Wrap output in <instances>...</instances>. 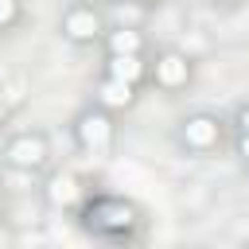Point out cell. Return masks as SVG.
I'll list each match as a JSON object with an SVG mask.
<instances>
[{
    "instance_id": "2",
    "label": "cell",
    "mask_w": 249,
    "mask_h": 249,
    "mask_svg": "<svg viewBox=\"0 0 249 249\" xmlns=\"http://www.w3.org/2000/svg\"><path fill=\"white\" fill-rule=\"evenodd\" d=\"M16 163H23V167H35L39 160H43V144L39 140H31V136H23V140H16L12 144V152H8Z\"/></svg>"
},
{
    "instance_id": "3",
    "label": "cell",
    "mask_w": 249,
    "mask_h": 249,
    "mask_svg": "<svg viewBox=\"0 0 249 249\" xmlns=\"http://www.w3.org/2000/svg\"><path fill=\"white\" fill-rule=\"evenodd\" d=\"M187 78V62L179 58V54H167L163 62H160V82H167V86H179Z\"/></svg>"
},
{
    "instance_id": "9",
    "label": "cell",
    "mask_w": 249,
    "mask_h": 249,
    "mask_svg": "<svg viewBox=\"0 0 249 249\" xmlns=\"http://www.w3.org/2000/svg\"><path fill=\"white\" fill-rule=\"evenodd\" d=\"M70 198H74V183L58 175V179L51 183V202H70Z\"/></svg>"
},
{
    "instance_id": "12",
    "label": "cell",
    "mask_w": 249,
    "mask_h": 249,
    "mask_svg": "<svg viewBox=\"0 0 249 249\" xmlns=\"http://www.w3.org/2000/svg\"><path fill=\"white\" fill-rule=\"evenodd\" d=\"M241 124H245V132H249V109H245V117H241Z\"/></svg>"
},
{
    "instance_id": "5",
    "label": "cell",
    "mask_w": 249,
    "mask_h": 249,
    "mask_svg": "<svg viewBox=\"0 0 249 249\" xmlns=\"http://www.w3.org/2000/svg\"><path fill=\"white\" fill-rule=\"evenodd\" d=\"M214 132H218V128H214V121H206V117H198V121L187 124V140L198 144V148H206V144L214 140Z\"/></svg>"
},
{
    "instance_id": "10",
    "label": "cell",
    "mask_w": 249,
    "mask_h": 249,
    "mask_svg": "<svg viewBox=\"0 0 249 249\" xmlns=\"http://www.w3.org/2000/svg\"><path fill=\"white\" fill-rule=\"evenodd\" d=\"M12 12H16V8H12V0H0V23H8V19H12Z\"/></svg>"
},
{
    "instance_id": "1",
    "label": "cell",
    "mask_w": 249,
    "mask_h": 249,
    "mask_svg": "<svg viewBox=\"0 0 249 249\" xmlns=\"http://www.w3.org/2000/svg\"><path fill=\"white\" fill-rule=\"evenodd\" d=\"M82 144L86 148H105L109 144V121L105 117H86L82 121Z\"/></svg>"
},
{
    "instance_id": "13",
    "label": "cell",
    "mask_w": 249,
    "mask_h": 249,
    "mask_svg": "<svg viewBox=\"0 0 249 249\" xmlns=\"http://www.w3.org/2000/svg\"><path fill=\"white\" fill-rule=\"evenodd\" d=\"M0 121H4V105H0Z\"/></svg>"
},
{
    "instance_id": "6",
    "label": "cell",
    "mask_w": 249,
    "mask_h": 249,
    "mask_svg": "<svg viewBox=\"0 0 249 249\" xmlns=\"http://www.w3.org/2000/svg\"><path fill=\"white\" fill-rule=\"evenodd\" d=\"M113 78H121V82H136V78H140V62H136L132 54H117V58H113Z\"/></svg>"
},
{
    "instance_id": "11",
    "label": "cell",
    "mask_w": 249,
    "mask_h": 249,
    "mask_svg": "<svg viewBox=\"0 0 249 249\" xmlns=\"http://www.w3.org/2000/svg\"><path fill=\"white\" fill-rule=\"evenodd\" d=\"M241 152H245V156H249V132H245V140H241Z\"/></svg>"
},
{
    "instance_id": "4",
    "label": "cell",
    "mask_w": 249,
    "mask_h": 249,
    "mask_svg": "<svg viewBox=\"0 0 249 249\" xmlns=\"http://www.w3.org/2000/svg\"><path fill=\"white\" fill-rule=\"evenodd\" d=\"M66 31H70L74 39H89V35L97 31V19H93L89 12H74V16L66 19Z\"/></svg>"
},
{
    "instance_id": "7",
    "label": "cell",
    "mask_w": 249,
    "mask_h": 249,
    "mask_svg": "<svg viewBox=\"0 0 249 249\" xmlns=\"http://www.w3.org/2000/svg\"><path fill=\"white\" fill-rule=\"evenodd\" d=\"M101 97H105V105H128V82H121V78H113L105 89H101Z\"/></svg>"
},
{
    "instance_id": "8",
    "label": "cell",
    "mask_w": 249,
    "mask_h": 249,
    "mask_svg": "<svg viewBox=\"0 0 249 249\" xmlns=\"http://www.w3.org/2000/svg\"><path fill=\"white\" fill-rule=\"evenodd\" d=\"M136 43H140L136 31H117V35H113V51H117V54H132Z\"/></svg>"
}]
</instances>
